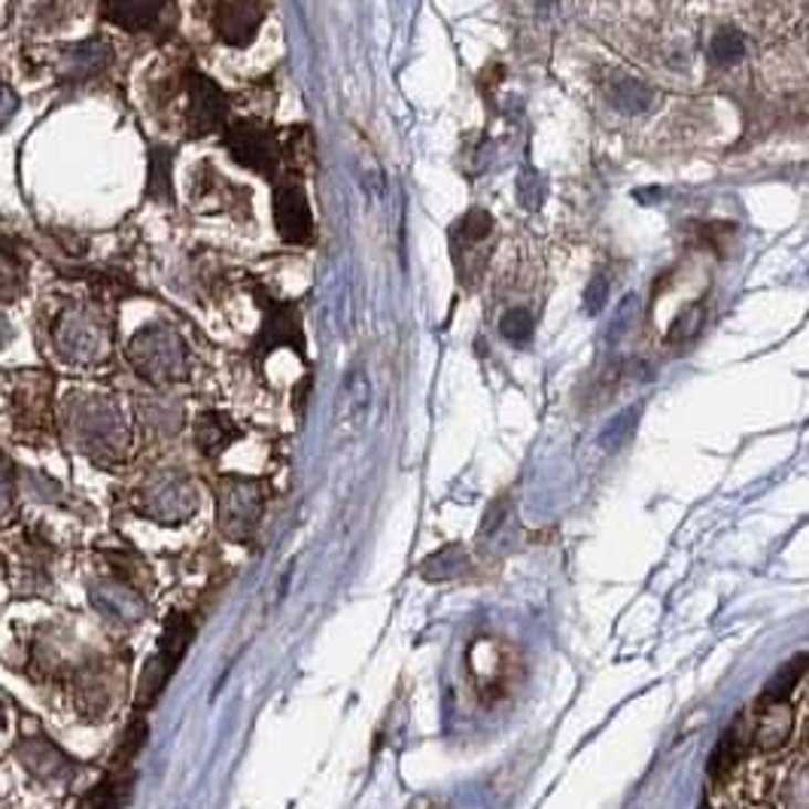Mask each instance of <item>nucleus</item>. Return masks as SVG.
Wrapping results in <instances>:
<instances>
[{"label":"nucleus","instance_id":"5701e85b","mask_svg":"<svg viewBox=\"0 0 809 809\" xmlns=\"http://www.w3.org/2000/svg\"><path fill=\"white\" fill-rule=\"evenodd\" d=\"M700 323H703V311H700V305L685 307V311L679 314V319L673 323V329H670V342H685V338H691V335L700 329Z\"/></svg>","mask_w":809,"mask_h":809},{"label":"nucleus","instance_id":"1a4fd4ad","mask_svg":"<svg viewBox=\"0 0 809 809\" xmlns=\"http://www.w3.org/2000/svg\"><path fill=\"white\" fill-rule=\"evenodd\" d=\"M259 344L262 350L271 347H293L295 354H305V335H302V323L295 314L293 305H283V302H271L265 307V323L259 332Z\"/></svg>","mask_w":809,"mask_h":809},{"label":"nucleus","instance_id":"7ed1b4c3","mask_svg":"<svg viewBox=\"0 0 809 809\" xmlns=\"http://www.w3.org/2000/svg\"><path fill=\"white\" fill-rule=\"evenodd\" d=\"M189 642H192V621L186 614H174L171 624L165 627V633H161L159 651L149 658L144 679H140V694H137L140 706H149V703L159 700V694L168 685V679L177 670V663L183 661Z\"/></svg>","mask_w":809,"mask_h":809},{"label":"nucleus","instance_id":"dca6fc26","mask_svg":"<svg viewBox=\"0 0 809 809\" xmlns=\"http://www.w3.org/2000/svg\"><path fill=\"white\" fill-rule=\"evenodd\" d=\"M712 62L722 64V67H731L743 59V52H746V38L739 34V28L734 25H724L715 31V38H712Z\"/></svg>","mask_w":809,"mask_h":809},{"label":"nucleus","instance_id":"2eb2a0df","mask_svg":"<svg viewBox=\"0 0 809 809\" xmlns=\"http://www.w3.org/2000/svg\"><path fill=\"white\" fill-rule=\"evenodd\" d=\"M128 791H132V776H113L107 782H101L92 795L80 803V809H123V803L128 800Z\"/></svg>","mask_w":809,"mask_h":809},{"label":"nucleus","instance_id":"bb28decb","mask_svg":"<svg viewBox=\"0 0 809 809\" xmlns=\"http://www.w3.org/2000/svg\"><path fill=\"white\" fill-rule=\"evenodd\" d=\"M7 338H10V323L0 317V344H7Z\"/></svg>","mask_w":809,"mask_h":809},{"label":"nucleus","instance_id":"412c9836","mask_svg":"<svg viewBox=\"0 0 809 809\" xmlns=\"http://www.w3.org/2000/svg\"><path fill=\"white\" fill-rule=\"evenodd\" d=\"M500 332H503V338H508L512 344H527L529 335H533V317H529V311L524 307H515V311H508L500 323Z\"/></svg>","mask_w":809,"mask_h":809},{"label":"nucleus","instance_id":"b1692460","mask_svg":"<svg viewBox=\"0 0 809 809\" xmlns=\"http://www.w3.org/2000/svg\"><path fill=\"white\" fill-rule=\"evenodd\" d=\"M606 298H609V283H606V277H593L588 293H585V307H588L590 314H597L606 305Z\"/></svg>","mask_w":809,"mask_h":809},{"label":"nucleus","instance_id":"6e6552de","mask_svg":"<svg viewBox=\"0 0 809 809\" xmlns=\"http://www.w3.org/2000/svg\"><path fill=\"white\" fill-rule=\"evenodd\" d=\"M262 22V7L256 0H220L217 7V31L229 46H246L256 38Z\"/></svg>","mask_w":809,"mask_h":809},{"label":"nucleus","instance_id":"f257e3e1","mask_svg":"<svg viewBox=\"0 0 809 809\" xmlns=\"http://www.w3.org/2000/svg\"><path fill=\"white\" fill-rule=\"evenodd\" d=\"M52 342H55V350L76 366H92L111 350L107 326L101 323V317H95V311H86V307L64 311L62 317L55 319Z\"/></svg>","mask_w":809,"mask_h":809},{"label":"nucleus","instance_id":"6ab92c4d","mask_svg":"<svg viewBox=\"0 0 809 809\" xmlns=\"http://www.w3.org/2000/svg\"><path fill=\"white\" fill-rule=\"evenodd\" d=\"M22 262L7 250V246H0V302H7V298H15L19 295V286H22Z\"/></svg>","mask_w":809,"mask_h":809},{"label":"nucleus","instance_id":"9d476101","mask_svg":"<svg viewBox=\"0 0 809 809\" xmlns=\"http://www.w3.org/2000/svg\"><path fill=\"white\" fill-rule=\"evenodd\" d=\"M74 430L86 444H111L113 435L119 432V420L113 408L101 399H88L74 408Z\"/></svg>","mask_w":809,"mask_h":809},{"label":"nucleus","instance_id":"423d86ee","mask_svg":"<svg viewBox=\"0 0 809 809\" xmlns=\"http://www.w3.org/2000/svg\"><path fill=\"white\" fill-rule=\"evenodd\" d=\"M220 503L222 529L238 536V539H244L246 533L256 527V517L262 512V496H259L256 484H250V481H232L222 491Z\"/></svg>","mask_w":809,"mask_h":809},{"label":"nucleus","instance_id":"9b49d317","mask_svg":"<svg viewBox=\"0 0 809 809\" xmlns=\"http://www.w3.org/2000/svg\"><path fill=\"white\" fill-rule=\"evenodd\" d=\"M165 7H168V0H104L107 19L116 22V25L128 28V31L156 25Z\"/></svg>","mask_w":809,"mask_h":809},{"label":"nucleus","instance_id":"39448f33","mask_svg":"<svg viewBox=\"0 0 809 809\" xmlns=\"http://www.w3.org/2000/svg\"><path fill=\"white\" fill-rule=\"evenodd\" d=\"M274 225L286 244H305L314 232L311 208H307L305 192L298 186H281L274 192Z\"/></svg>","mask_w":809,"mask_h":809},{"label":"nucleus","instance_id":"a211bd4d","mask_svg":"<svg viewBox=\"0 0 809 809\" xmlns=\"http://www.w3.org/2000/svg\"><path fill=\"white\" fill-rule=\"evenodd\" d=\"M493 232V220L484 213V210H469L466 217H463V222L456 225V232H454V246H475L481 244V241H487Z\"/></svg>","mask_w":809,"mask_h":809},{"label":"nucleus","instance_id":"393cba45","mask_svg":"<svg viewBox=\"0 0 809 809\" xmlns=\"http://www.w3.org/2000/svg\"><path fill=\"white\" fill-rule=\"evenodd\" d=\"M19 111V98H15V92L10 86H3L0 83V125H7L10 119L15 116Z\"/></svg>","mask_w":809,"mask_h":809},{"label":"nucleus","instance_id":"20e7f679","mask_svg":"<svg viewBox=\"0 0 809 809\" xmlns=\"http://www.w3.org/2000/svg\"><path fill=\"white\" fill-rule=\"evenodd\" d=\"M225 149L232 153L238 165H244L246 171H256L262 177H271L277 168V144L274 137L262 128V125L250 123H232L225 132Z\"/></svg>","mask_w":809,"mask_h":809},{"label":"nucleus","instance_id":"cd10ccee","mask_svg":"<svg viewBox=\"0 0 809 809\" xmlns=\"http://www.w3.org/2000/svg\"><path fill=\"white\" fill-rule=\"evenodd\" d=\"M554 0H539V7H551Z\"/></svg>","mask_w":809,"mask_h":809},{"label":"nucleus","instance_id":"0eeeda50","mask_svg":"<svg viewBox=\"0 0 809 809\" xmlns=\"http://www.w3.org/2000/svg\"><path fill=\"white\" fill-rule=\"evenodd\" d=\"M189 119H192V128L196 135H208V132H217L225 116H229V101L222 95V88L208 80V76L196 74L192 76V86H189Z\"/></svg>","mask_w":809,"mask_h":809},{"label":"nucleus","instance_id":"f8f14e48","mask_svg":"<svg viewBox=\"0 0 809 809\" xmlns=\"http://www.w3.org/2000/svg\"><path fill=\"white\" fill-rule=\"evenodd\" d=\"M609 101H612L618 111L630 113V116H639V113L651 111L654 92H651L645 83L633 80V76L618 74L612 83H609Z\"/></svg>","mask_w":809,"mask_h":809},{"label":"nucleus","instance_id":"aec40b11","mask_svg":"<svg viewBox=\"0 0 809 809\" xmlns=\"http://www.w3.org/2000/svg\"><path fill=\"white\" fill-rule=\"evenodd\" d=\"M517 198L529 210H536L545 201V180H542V174L536 168L521 171V177H517Z\"/></svg>","mask_w":809,"mask_h":809},{"label":"nucleus","instance_id":"f3484780","mask_svg":"<svg viewBox=\"0 0 809 809\" xmlns=\"http://www.w3.org/2000/svg\"><path fill=\"white\" fill-rule=\"evenodd\" d=\"M229 442H232V423L229 420L217 418V414L201 418V423H198V444H201L204 454H217Z\"/></svg>","mask_w":809,"mask_h":809},{"label":"nucleus","instance_id":"4be33fe9","mask_svg":"<svg viewBox=\"0 0 809 809\" xmlns=\"http://www.w3.org/2000/svg\"><path fill=\"white\" fill-rule=\"evenodd\" d=\"M739 752H743V743H736V734L724 736L722 746L712 752V764H710L712 776H724V773L731 770L736 760H739Z\"/></svg>","mask_w":809,"mask_h":809},{"label":"nucleus","instance_id":"f03ea898","mask_svg":"<svg viewBox=\"0 0 809 809\" xmlns=\"http://www.w3.org/2000/svg\"><path fill=\"white\" fill-rule=\"evenodd\" d=\"M128 356L137 371L149 380H174L180 378L186 368L183 342L171 329H161V326L140 332L128 347Z\"/></svg>","mask_w":809,"mask_h":809},{"label":"nucleus","instance_id":"ddd939ff","mask_svg":"<svg viewBox=\"0 0 809 809\" xmlns=\"http://www.w3.org/2000/svg\"><path fill=\"white\" fill-rule=\"evenodd\" d=\"M111 62V52L104 43H83V46H74L62 59V71L67 76H92L98 74L104 64Z\"/></svg>","mask_w":809,"mask_h":809},{"label":"nucleus","instance_id":"a878e982","mask_svg":"<svg viewBox=\"0 0 809 809\" xmlns=\"http://www.w3.org/2000/svg\"><path fill=\"white\" fill-rule=\"evenodd\" d=\"M10 505V472H7V463L0 456V512Z\"/></svg>","mask_w":809,"mask_h":809},{"label":"nucleus","instance_id":"4468645a","mask_svg":"<svg viewBox=\"0 0 809 809\" xmlns=\"http://www.w3.org/2000/svg\"><path fill=\"white\" fill-rule=\"evenodd\" d=\"M767 703H776V706L764 712V718H760L755 736H758V746L776 748V746H782L785 736H788V727H791V712L785 710L779 700H767Z\"/></svg>","mask_w":809,"mask_h":809}]
</instances>
